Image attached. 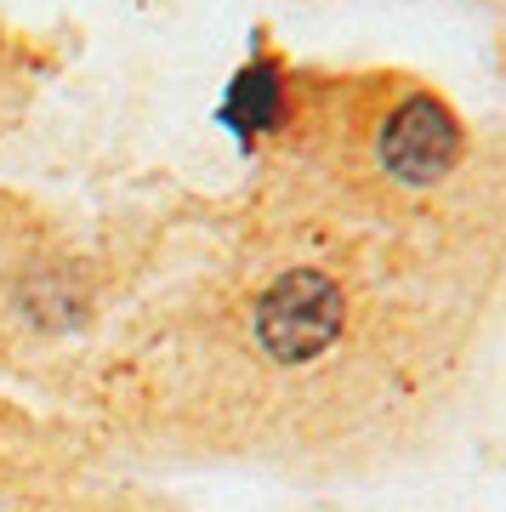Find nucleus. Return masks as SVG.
I'll list each match as a JSON object with an SVG mask.
<instances>
[{
  "mask_svg": "<svg viewBox=\"0 0 506 512\" xmlns=\"http://www.w3.org/2000/svg\"><path fill=\"white\" fill-rule=\"evenodd\" d=\"M256 348L279 365H308L313 353H325L347 325V296L342 285L319 268H290L262 291L251 313Z\"/></svg>",
  "mask_w": 506,
  "mask_h": 512,
  "instance_id": "nucleus-1",
  "label": "nucleus"
},
{
  "mask_svg": "<svg viewBox=\"0 0 506 512\" xmlns=\"http://www.w3.org/2000/svg\"><path fill=\"white\" fill-rule=\"evenodd\" d=\"M455 160H461V126L438 97H410L381 126V165L398 183H438Z\"/></svg>",
  "mask_w": 506,
  "mask_h": 512,
  "instance_id": "nucleus-2",
  "label": "nucleus"
}]
</instances>
